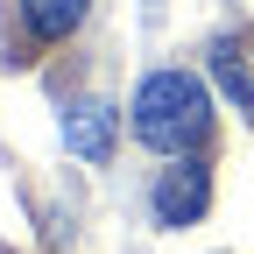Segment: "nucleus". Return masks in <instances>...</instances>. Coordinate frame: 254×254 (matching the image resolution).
I'll return each mask as SVG.
<instances>
[{
  "mask_svg": "<svg viewBox=\"0 0 254 254\" xmlns=\"http://www.w3.org/2000/svg\"><path fill=\"white\" fill-rule=\"evenodd\" d=\"M64 148L85 155V163H106V155H113V113H106L99 99L71 106V113H64Z\"/></svg>",
  "mask_w": 254,
  "mask_h": 254,
  "instance_id": "3",
  "label": "nucleus"
},
{
  "mask_svg": "<svg viewBox=\"0 0 254 254\" xmlns=\"http://www.w3.org/2000/svg\"><path fill=\"white\" fill-rule=\"evenodd\" d=\"M148 212H155V226H198V219L212 212V170L190 163V155H177V163L155 177Z\"/></svg>",
  "mask_w": 254,
  "mask_h": 254,
  "instance_id": "2",
  "label": "nucleus"
},
{
  "mask_svg": "<svg viewBox=\"0 0 254 254\" xmlns=\"http://www.w3.org/2000/svg\"><path fill=\"white\" fill-rule=\"evenodd\" d=\"M134 134L155 148V155H190L205 134H212V99L190 71H148L134 85Z\"/></svg>",
  "mask_w": 254,
  "mask_h": 254,
  "instance_id": "1",
  "label": "nucleus"
},
{
  "mask_svg": "<svg viewBox=\"0 0 254 254\" xmlns=\"http://www.w3.org/2000/svg\"><path fill=\"white\" fill-rule=\"evenodd\" d=\"M85 7H92V0H21V21L36 28V43H64L85 21Z\"/></svg>",
  "mask_w": 254,
  "mask_h": 254,
  "instance_id": "4",
  "label": "nucleus"
},
{
  "mask_svg": "<svg viewBox=\"0 0 254 254\" xmlns=\"http://www.w3.org/2000/svg\"><path fill=\"white\" fill-rule=\"evenodd\" d=\"M212 78L226 85V99H240V113L254 120V71H247V57H240L233 43H219V50H212Z\"/></svg>",
  "mask_w": 254,
  "mask_h": 254,
  "instance_id": "5",
  "label": "nucleus"
}]
</instances>
